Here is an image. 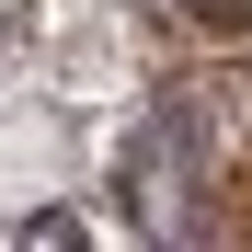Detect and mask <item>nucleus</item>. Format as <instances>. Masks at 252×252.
Here are the masks:
<instances>
[{
	"label": "nucleus",
	"mask_w": 252,
	"mask_h": 252,
	"mask_svg": "<svg viewBox=\"0 0 252 252\" xmlns=\"http://www.w3.org/2000/svg\"><path fill=\"white\" fill-rule=\"evenodd\" d=\"M160 12H184V23H206V34H252V0H160Z\"/></svg>",
	"instance_id": "f257e3e1"
},
{
	"label": "nucleus",
	"mask_w": 252,
	"mask_h": 252,
	"mask_svg": "<svg viewBox=\"0 0 252 252\" xmlns=\"http://www.w3.org/2000/svg\"><path fill=\"white\" fill-rule=\"evenodd\" d=\"M0 34H12V0H0Z\"/></svg>",
	"instance_id": "f03ea898"
}]
</instances>
